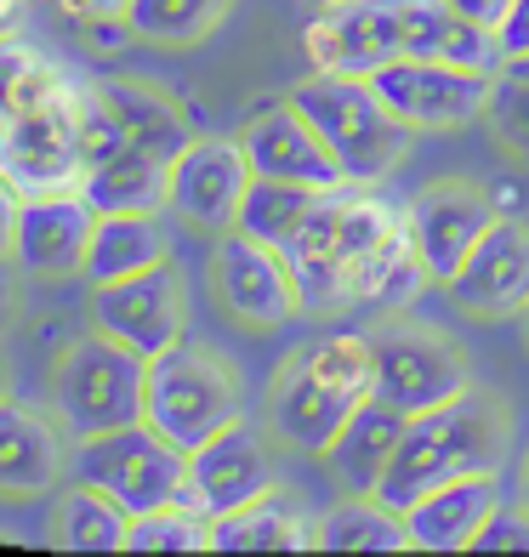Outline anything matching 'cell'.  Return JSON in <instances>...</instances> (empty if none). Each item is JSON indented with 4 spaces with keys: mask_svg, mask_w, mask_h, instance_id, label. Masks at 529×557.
Wrapping results in <instances>:
<instances>
[{
    "mask_svg": "<svg viewBox=\"0 0 529 557\" xmlns=\"http://www.w3.org/2000/svg\"><path fill=\"white\" fill-rule=\"evenodd\" d=\"M393 239H405V211L376 199L370 183H342L319 194V206L280 245V257L302 290V308L331 313V308H347V285L359 273V262H370Z\"/></svg>",
    "mask_w": 529,
    "mask_h": 557,
    "instance_id": "1",
    "label": "cell"
},
{
    "mask_svg": "<svg viewBox=\"0 0 529 557\" xmlns=\"http://www.w3.org/2000/svg\"><path fill=\"white\" fill-rule=\"evenodd\" d=\"M376 393V342L370 336H319L285 359L268 387V416L285 444L324 455L347 416Z\"/></svg>",
    "mask_w": 529,
    "mask_h": 557,
    "instance_id": "2",
    "label": "cell"
},
{
    "mask_svg": "<svg viewBox=\"0 0 529 557\" xmlns=\"http://www.w3.org/2000/svg\"><path fill=\"white\" fill-rule=\"evenodd\" d=\"M86 97H91V86H74L52 63L35 58L17 103L0 120V171L17 183V194L81 188V176H86Z\"/></svg>",
    "mask_w": 529,
    "mask_h": 557,
    "instance_id": "3",
    "label": "cell"
},
{
    "mask_svg": "<svg viewBox=\"0 0 529 557\" xmlns=\"http://www.w3.org/2000/svg\"><path fill=\"white\" fill-rule=\"evenodd\" d=\"M501 438H507V421H501V404L490 393H462L439 404L427 416H410L405 438H398V455L387 478L376 484L393 512L416 506L427 490L439 484H456V478H472V472H495L501 467Z\"/></svg>",
    "mask_w": 529,
    "mask_h": 557,
    "instance_id": "4",
    "label": "cell"
},
{
    "mask_svg": "<svg viewBox=\"0 0 529 557\" xmlns=\"http://www.w3.org/2000/svg\"><path fill=\"white\" fill-rule=\"evenodd\" d=\"M291 103L313 120V132L336 154L347 183H382V176L410 154V125L398 120L370 74H342V69H313L308 81L291 86Z\"/></svg>",
    "mask_w": 529,
    "mask_h": 557,
    "instance_id": "5",
    "label": "cell"
},
{
    "mask_svg": "<svg viewBox=\"0 0 529 557\" xmlns=\"http://www.w3.org/2000/svg\"><path fill=\"white\" fill-rule=\"evenodd\" d=\"M143 421L160 426L176 449L211 444L222 426L239 421V382L234 370L199 342H176L148 359L143 387Z\"/></svg>",
    "mask_w": 529,
    "mask_h": 557,
    "instance_id": "6",
    "label": "cell"
},
{
    "mask_svg": "<svg viewBox=\"0 0 529 557\" xmlns=\"http://www.w3.org/2000/svg\"><path fill=\"white\" fill-rule=\"evenodd\" d=\"M69 472L81 478V484L103 490L109 500H120L125 512L137 518V512L183 500L188 449H176L160 426H148V421H125V426H109V433L74 438Z\"/></svg>",
    "mask_w": 529,
    "mask_h": 557,
    "instance_id": "7",
    "label": "cell"
},
{
    "mask_svg": "<svg viewBox=\"0 0 529 557\" xmlns=\"http://www.w3.org/2000/svg\"><path fill=\"white\" fill-rule=\"evenodd\" d=\"M143 387H148V359L132 352L125 342L91 331L81 336L52 375V398H58V421L69 438H91L109 426L143 421Z\"/></svg>",
    "mask_w": 529,
    "mask_h": 557,
    "instance_id": "8",
    "label": "cell"
},
{
    "mask_svg": "<svg viewBox=\"0 0 529 557\" xmlns=\"http://www.w3.org/2000/svg\"><path fill=\"white\" fill-rule=\"evenodd\" d=\"M495 74L433 63V58H393L370 74L382 103L410 125V132H456L467 120H484Z\"/></svg>",
    "mask_w": 529,
    "mask_h": 557,
    "instance_id": "9",
    "label": "cell"
},
{
    "mask_svg": "<svg viewBox=\"0 0 529 557\" xmlns=\"http://www.w3.org/2000/svg\"><path fill=\"white\" fill-rule=\"evenodd\" d=\"M376 393L398 404L405 416H427L439 404L467 393V364L439 331L421 324H387L376 331Z\"/></svg>",
    "mask_w": 529,
    "mask_h": 557,
    "instance_id": "10",
    "label": "cell"
},
{
    "mask_svg": "<svg viewBox=\"0 0 529 557\" xmlns=\"http://www.w3.org/2000/svg\"><path fill=\"white\" fill-rule=\"evenodd\" d=\"M495 216H501V206L472 183L421 188L405 206V234H410V250H416L421 273L433 278V285H450V278L462 273V262L472 257V245L495 227Z\"/></svg>",
    "mask_w": 529,
    "mask_h": 557,
    "instance_id": "11",
    "label": "cell"
},
{
    "mask_svg": "<svg viewBox=\"0 0 529 557\" xmlns=\"http://www.w3.org/2000/svg\"><path fill=\"white\" fill-rule=\"evenodd\" d=\"M91 324L103 336L125 342L143 359L183 342V285H176V268L160 262L148 273L132 278H109V285H91Z\"/></svg>",
    "mask_w": 529,
    "mask_h": 557,
    "instance_id": "12",
    "label": "cell"
},
{
    "mask_svg": "<svg viewBox=\"0 0 529 557\" xmlns=\"http://www.w3.org/2000/svg\"><path fill=\"white\" fill-rule=\"evenodd\" d=\"M217 296L229 301V313L245 324H262V331H280L302 313V290L280 257V245H262L229 227L217 245Z\"/></svg>",
    "mask_w": 529,
    "mask_h": 557,
    "instance_id": "13",
    "label": "cell"
},
{
    "mask_svg": "<svg viewBox=\"0 0 529 557\" xmlns=\"http://www.w3.org/2000/svg\"><path fill=\"white\" fill-rule=\"evenodd\" d=\"M308 58L313 69H342V74H376L382 63L405 58V0H353L331 7L308 23Z\"/></svg>",
    "mask_w": 529,
    "mask_h": 557,
    "instance_id": "14",
    "label": "cell"
},
{
    "mask_svg": "<svg viewBox=\"0 0 529 557\" xmlns=\"http://www.w3.org/2000/svg\"><path fill=\"white\" fill-rule=\"evenodd\" d=\"M273 490V461L262 438L250 433L245 421L222 426L211 444L188 449V478H183V500L194 506L199 518H222L239 512L245 500H257Z\"/></svg>",
    "mask_w": 529,
    "mask_h": 557,
    "instance_id": "15",
    "label": "cell"
},
{
    "mask_svg": "<svg viewBox=\"0 0 529 557\" xmlns=\"http://www.w3.org/2000/svg\"><path fill=\"white\" fill-rule=\"evenodd\" d=\"M91 234H97V211L81 188H58V194H23L17 211V250L23 273L40 278H63V273H86L91 257Z\"/></svg>",
    "mask_w": 529,
    "mask_h": 557,
    "instance_id": "16",
    "label": "cell"
},
{
    "mask_svg": "<svg viewBox=\"0 0 529 557\" xmlns=\"http://www.w3.org/2000/svg\"><path fill=\"white\" fill-rule=\"evenodd\" d=\"M250 154L229 137H194L171 160V211H183L199 227H234L245 188H250Z\"/></svg>",
    "mask_w": 529,
    "mask_h": 557,
    "instance_id": "17",
    "label": "cell"
},
{
    "mask_svg": "<svg viewBox=\"0 0 529 557\" xmlns=\"http://www.w3.org/2000/svg\"><path fill=\"white\" fill-rule=\"evenodd\" d=\"M478 319H507L529 308V222L501 211L495 227L472 245L462 273L444 285Z\"/></svg>",
    "mask_w": 529,
    "mask_h": 557,
    "instance_id": "18",
    "label": "cell"
},
{
    "mask_svg": "<svg viewBox=\"0 0 529 557\" xmlns=\"http://www.w3.org/2000/svg\"><path fill=\"white\" fill-rule=\"evenodd\" d=\"M239 143H245L250 171H257V176H285V183H302V188H342L347 183L336 154L313 132V120L302 114L291 97H285V103H273V109H262L257 120L245 125Z\"/></svg>",
    "mask_w": 529,
    "mask_h": 557,
    "instance_id": "19",
    "label": "cell"
},
{
    "mask_svg": "<svg viewBox=\"0 0 529 557\" xmlns=\"http://www.w3.org/2000/svg\"><path fill=\"white\" fill-rule=\"evenodd\" d=\"M501 500H507L501 472H472V478H456V484L427 490L416 506H405L410 552H472L478 529L495 518Z\"/></svg>",
    "mask_w": 529,
    "mask_h": 557,
    "instance_id": "20",
    "label": "cell"
},
{
    "mask_svg": "<svg viewBox=\"0 0 529 557\" xmlns=\"http://www.w3.org/2000/svg\"><path fill=\"white\" fill-rule=\"evenodd\" d=\"M405 426H410V416L398 410V404H387L382 393H370L359 410L347 416L336 444L324 449V467H331V478H336L347 495H376V484L387 478L393 455H398Z\"/></svg>",
    "mask_w": 529,
    "mask_h": 557,
    "instance_id": "21",
    "label": "cell"
},
{
    "mask_svg": "<svg viewBox=\"0 0 529 557\" xmlns=\"http://www.w3.org/2000/svg\"><path fill=\"white\" fill-rule=\"evenodd\" d=\"M405 58H433V63L478 69V74L507 69L495 29L472 23L456 0H405Z\"/></svg>",
    "mask_w": 529,
    "mask_h": 557,
    "instance_id": "22",
    "label": "cell"
},
{
    "mask_svg": "<svg viewBox=\"0 0 529 557\" xmlns=\"http://www.w3.org/2000/svg\"><path fill=\"white\" fill-rule=\"evenodd\" d=\"M63 472V433L58 421L17 398H0V495H40Z\"/></svg>",
    "mask_w": 529,
    "mask_h": 557,
    "instance_id": "23",
    "label": "cell"
},
{
    "mask_svg": "<svg viewBox=\"0 0 529 557\" xmlns=\"http://www.w3.org/2000/svg\"><path fill=\"white\" fill-rule=\"evenodd\" d=\"M81 194L91 199L97 216H143V211H171V160L125 148V154L91 165L81 176Z\"/></svg>",
    "mask_w": 529,
    "mask_h": 557,
    "instance_id": "24",
    "label": "cell"
},
{
    "mask_svg": "<svg viewBox=\"0 0 529 557\" xmlns=\"http://www.w3.org/2000/svg\"><path fill=\"white\" fill-rule=\"evenodd\" d=\"M313 523L319 518H302V506L285 500L273 484L268 495L245 500L239 512L211 518V552H308Z\"/></svg>",
    "mask_w": 529,
    "mask_h": 557,
    "instance_id": "25",
    "label": "cell"
},
{
    "mask_svg": "<svg viewBox=\"0 0 529 557\" xmlns=\"http://www.w3.org/2000/svg\"><path fill=\"white\" fill-rule=\"evenodd\" d=\"M171 262V234L160 211H143V216H97V234H91V257H86V278L91 285H109V278H132Z\"/></svg>",
    "mask_w": 529,
    "mask_h": 557,
    "instance_id": "26",
    "label": "cell"
},
{
    "mask_svg": "<svg viewBox=\"0 0 529 557\" xmlns=\"http://www.w3.org/2000/svg\"><path fill=\"white\" fill-rule=\"evenodd\" d=\"M125 535H132V512L81 478L52 506V546L63 552H125Z\"/></svg>",
    "mask_w": 529,
    "mask_h": 557,
    "instance_id": "27",
    "label": "cell"
},
{
    "mask_svg": "<svg viewBox=\"0 0 529 557\" xmlns=\"http://www.w3.org/2000/svg\"><path fill=\"white\" fill-rule=\"evenodd\" d=\"M313 546L319 552H405L410 529H405V512H393L382 495H347L313 523Z\"/></svg>",
    "mask_w": 529,
    "mask_h": 557,
    "instance_id": "28",
    "label": "cell"
},
{
    "mask_svg": "<svg viewBox=\"0 0 529 557\" xmlns=\"http://www.w3.org/2000/svg\"><path fill=\"white\" fill-rule=\"evenodd\" d=\"M97 91H103V103L120 114L125 137H132V148H143V154L176 160V154H183V148L194 143L188 125H183V114H176L160 91H148V86H120V81L97 86Z\"/></svg>",
    "mask_w": 529,
    "mask_h": 557,
    "instance_id": "29",
    "label": "cell"
},
{
    "mask_svg": "<svg viewBox=\"0 0 529 557\" xmlns=\"http://www.w3.org/2000/svg\"><path fill=\"white\" fill-rule=\"evenodd\" d=\"M319 194L324 188H302V183H285V176H250L234 227L250 239H262V245H285L302 227V216L319 206Z\"/></svg>",
    "mask_w": 529,
    "mask_h": 557,
    "instance_id": "30",
    "label": "cell"
},
{
    "mask_svg": "<svg viewBox=\"0 0 529 557\" xmlns=\"http://www.w3.org/2000/svg\"><path fill=\"white\" fill-rule=\"evenodd\" d=\"M234 0H125V23L132 35L155 40V46H188L206 40Z\"/></svg>",
    "mask_w": 529,
    "mask_h": 557,
    "instance_id": "31",
    "label": "cell"
},
{
    "mask_svg": "<svg viewBox=\"0 0 529 557\" xmlns=\"http://www.w3.org/2000/svg\"><path fill=\"white\" fill-rule=\"evenodd\" d=\"M125 552H211V518H199L188 500L137 512L132 535H125Z\"/></svg>",
    "mask_w": 529,
    "mask_h": 557,
    "instance_id": "32",
    "label": "cell"
},
{
    "mask_svg": "<svg viewBox=\"0 0 529 557\" xmlns=\"http://www.w3.org/2000/svg\"><path fill=\"white\" fill-rule=\"evenodd\" d=\"M484 120H490V132H495V143L507 148V154L529 160V74H518V69L495 74Z\"/></svg>",
    "mask_w": 529,
    "mask_h": 557,
    "instance_id": "33",
    "label": "cell"
},
{
    "mask_svg": "<svg viewBox=\"0 0 529 557\" xmlns=\"http://www.w3.org/2000/svg\"><path fill=\"white\" fill-rule=\"evenodd\" d=\"M472 552H529V506L524 500H501L495 518L478 529Z\"/></svg>",
    "mask_w": 529,
    "mask_h": 557,
    "instance_id": "34",
    "label": "cell"
},
{
    "mask_svg": "<svg viewBox=\"0 0 529 557\" xmlns=\"http://www.w3.org/2000/svg\"><path fill=\"white\" fill-rule=\"evenodd\" d=\"M29 69H35V58L23 52V46L0 40V120H7V109L17 103V91H23V81H29Z\"/></svg>",
    "mask_w": 529,
    "mask_h": 557,
    "instance_id": "35",
    "label": "cell"
},
{
    "mask_svg": "<svg viewBox=\"0 0 529 557\" xmlns=\"http://www.w3.org/2000/svg\"><path fill=\"white\" fill-rule=\"evenodd\" d=\"M495 40H501V58H507V63L529 58V0H513V12L501 17Z\"/></svg>",
    "mask_w": 529,
    "mask_h": 557,
    "instance_id": "36",
    "label": "cell"
},
{
    "mask_svg": "<svg viewBox=\"0 0 529 557\" xmlns=\"http://www.w3.org/2000/svg\"><path fill=\"white\" fill-rule=\"evenodd\" d=\"M17 211H23V194L7 171H0V257L17 250Z\"/></svg>",
    "mask_w": 529,
    "mask_h": 557,
    "instance_id": "37",
    "label": "cell"
},
{
    "mask_svg": "<svg viewBox=\"0 0 529 557\" xmlns=\"http://www.w3.org/2000/svg\"><path fill=\"white\" fill-rule=\"evenodd\" d=\"M17 273H23L17 257H0V336L17 324Z\"/></svg>",
    "mask_w": 529,
    "mask_h": 557,
    "instance_id": "38",
    "label": "cell"
},
{
    "mask_svg": "<svg viewBox=\"0 0 529 557\" xmlns=\"http://www.w3.org/2000/svg\"><path fill=\"white\" fill-rule=\"evenodd\" d=\"M456 7H462L472 23H484V29H501V17L513 12V0H456Z\"/></svg>",
    "mask_w": 529,
    "mask_h": 557,
    "instance_id": "39",
    "label": "cell"
},
{
    "mask_svg": "<svg viewBox=\"0 0 529 557\" xmlns=\"http://www.w3.org/2000/svg\"><path fill=\"white\" fill-rule=\"evenodd\" d=\"M17 7H23V0H0V29H12V23H17Z\"/></svg>",
    "mask_w": 529,
    "mask_h": 557,
    "instance_id": "40",
    "label": "cell"
},
{
    "mask_svg": "<svg viewBox=\"0 0 529 557\" xmlns=\"http://www.w3.org/2000/svg\"><path fill=\"white\" fill-rule=\"evenodd\" d=\"M518 500L529 506V455H524V472H518Z\"/></svg>",
    "mask_w": 529,
    "mask_h": 557,
    "instance_id": "41",
    "label": "cell"
},
{
    "mask_svg": "<svg viewBox=\"0 0 529 557\" xmlns=\"http://www.w3.org/2000/svg\"><path fill=\"white\" fill-rule=\"evenodd\" d=\"M319 7H324V12H331V7H353V0H319Z\"/></svg>",
    "mask_w": 529,
    "mask_h": 557,
    "instance_id": "42",
    "label": "cell"
},
{
    "mask_svg": "<svg viewBox=\"0 0 529 557\" xmlns=\"http://www.w3.org/2000/svg\"><path fill=\"white\" fill-rule=\"evenodd\" d=\"M507 69H518V74H529V58H518V63H507Z\"/></svg>",
    "mask_w": 529,
    "mask_h": 557,
    "instance_id": "43",
    "label": "cell"
},
{
    "mask_svg": "<svg viewBox=\"0 0 529 557\" xmlns=\"http://www.w3.org/2000/svg\"><path fill=\"white\" fill-rule=\"evenodd\" d=\"M0 398H7V375H0Z\"/></svg>",
    "mask_w": 529,
    "mask_h": 557,
    "instance_id": "44",
    "label": "cell"
},
{
    "mask_svg": "<svg viewBox=\"0 0 529 557\" xmlns=\"http://www.w3.org/2000/svg\"><path fill=\"white\" fill-rule=\"evenodd\" d=\"M524 331H529V308H524Z\"/></svg>",
    "mask_w": 529,
    "mask_h": 557,
    "instance_id": "45",
    "label": "cell"
}]
</instances>
